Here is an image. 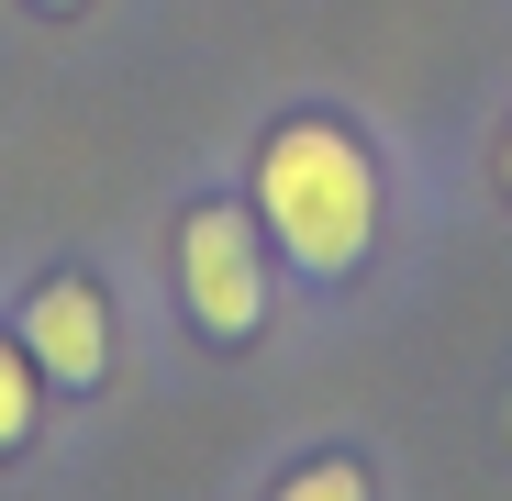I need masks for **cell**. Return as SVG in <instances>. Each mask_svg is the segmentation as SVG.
Listing matches in <instances>:
<instances>
[{
	"label": "cell",
	"instance_id": "277c9868",
	"mask_svg": "<svg viewBox=\"0 0 512 501\" xmlns=\"http://www.w3.org/2000/svg\"><path fill=\"white\" fill-rule=\"evenodd\" d=\"M23 435H34V357H23V334H0V457Z\"/></svg>",
	"mask_w": 512,
	"mask_h": 501
},
{
	"label": "cell",
	"instance_id": "52a82bcc",
	"mask_svg": "<svg viewBox=\"0 0 512 501\" xmlns=\"http://www.w3.org/2000/svg\"><path fill=\"white\" fill-rule=\"evenodd\" d=\"M45 12H67V0H45Z\"/></svg>",
	"mask_w": 512,
	"mask_h": 501
},
{
	"label": "cell",
	"instance_id": "8992f818",
	"mask_svg": "<svg viewBox=\"0 0 512 501\" xmlns=\"http://www.w3.org/2000/svg\"><path fill=\"white\" fill-rule=\"evenodd\" d=\"M501 190H512V134H501Z\"/></svg>",
	"mask_w": 512,
	"mask_h": 501
},
{
	"label": "cell",
	"instance_id": "5b68a950",
	"mask_svg": "<svg viewBox=\"0 0 512 501\" xmlns=\"http://www.w3.org/2000/svg\"><path fill=\"white\" fill-rule=\"evenodd\" d=\"M268 501H368V468H357V457H312V468L279 479Z\"/></svg>",
	"mask_w": 512,
	"mask_h": 501
},
{
	"label": "cell",
	"instance_id": "3957f363",
	"mask_svg": "<svg viewBox=\"0 0 512 501\" xmlns=\"http://www.w3.org/2000/svg\"><path fill=\"white\" fill-rule=\"evenodd\" d=\"M23 357H34V379H56V390H90V379L112 368V301H101L90 279H45V290L23 301Z\"/></svg>",
	"mask_w": 512,
	"mask_h": 501
},
{
	"label": "cell",
	"instance_id": "6da1fadb",
	"mask_svg": "<svg viewBox=\"0 0 512 501\" xmlns=\"http://www.w3.org/2000/svg\"><path fill=\"white\" fill-rule=\"evenodd\" d=\"M256 223L279 234V257L312 268V279H346L368 257V234H379V167L346 123H279L268 145H256Z\"/></svg>",
	"mask_w": 512,
	"mask_h": 501
},
{
	"label": "cell",
	"instance_id": "7a4b0ae2",
	"mask_svg": "<svg viewBox=\"0 0 512 501\" xmlns=\"http://www.w3.org/2000/svg\"><path fill=\"white\" fill-rule=\"evenodd\" d=\"M167 268H179V301L212 346H245L256 312H268V257H256V212L201 201L179 234H167Z\"/></svg>",
	"mask_w": 512,
	"mask_h": 501
}]
</instances>
